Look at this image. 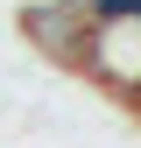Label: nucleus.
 <instances>
[{"mask_svg": "<svg viewBox=\"0 0 141 148\" xmlns=\"http://www.w3.org/2000/svg\"><path fill=\"white\" fill-rule=\"evenodd\" d=\"M78 71H92L99 85H113L120 99H127V92L141 85V21H106V28H85Z\"/></svg>", "mask_w": 141, "mask_h": 148, "instance_id": "1", "label": "nucleus"}, {"mask_svg": "<svg viewBox=\"0 0 141 148\" xmlns=\"http://www.w3.org/2000/svg\"><path fill=\"white\" fill-rule=\"evenodd\" d=\"M21 35L42 49L49 64L78 71V49H85V14H78V0H28V7H21Z\"/></svg>", "mask_w": 141, "mask_h": 148, "instance_id": "2", "label": "nucleus"}, {"mask_svg": "<svg viewBox=\"0 0 141 148\" xmlns=\"http://www.w3.org/2000/svg\"><path fill=\"white\" fill-rule=\"evenodd\" d=\"M85 28H106V21H134V0H78Z\"/></svg>", "mask_w": 141, "mask_h": 148, "instance_id": "3", "label": "nucleus"}, {"mask_svg": "<svg viewBox=\"0 0 141 148\" xmlns=\"http://www.w3.org/2000/svg\"><path fill=\"white\" fill-rule=\"evenodd\" d=\"M134 21H141V0H134Z\"/></svg>", "mask_w": 141, "mask_h": 148, "instance_id": "4", "label": "nucleus"}]
</instances>
